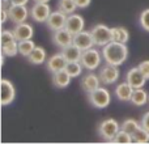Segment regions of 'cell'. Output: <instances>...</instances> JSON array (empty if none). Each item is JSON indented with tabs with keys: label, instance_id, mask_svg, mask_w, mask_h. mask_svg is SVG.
I'll use <instances>...</instances> for the list:
<instances>
[{
	"label": "cell",
	"instance_id": "obj_1",
	"mask_svg": "<svg viewBox=\"0 0 149 144\" xmlns=\"http://www.w3.org/2000/svg\"><path fill=\"white\" fill-rule=\"evenodd\" d=\"M128 47L126 43L116 41H111L107 45L102 47V57L103 60L109 64L113 66H122L126 63V60L128 59Z\"/></svg>",
	"mask_w": 149,
	"mask_h": 144
},
{
	"label": "cell",
	"instance_id": "obj_2",
	"mask_svg": "<svg viewBox=\"0 0 149 144\" xmlns=\"http://www.w3.org/2000/svg\"><path fill=\"white\" fill-rule=\"evenodd\" d=\"M103 60V57H102V51H100L98 49H88V50H84L82 51V55H81V64L84 66L85 70L88 71H95L101 67V63Z\"/></svg>",
	"mask_w": 149,
	"mask_h": 144
},
{
	"label": "cell",
	"instance_id": "obj_3",
	"mask_svg": "<svg viewBox=\"0 0 149 144\" xmlns=\"http://www.w3.org/2000/svg\"><path fill=\"white\" fill-rule=\"evenodd\" d=\"M88 100H89L90 105L94 106L95 109H105L110 105L111 94L109 89H106L105 87H100L93 92L88 93Z\"/></svg>",
	"mask_w": 149,
	"mask_h": 144
},
{
	"label": "cell",
	"instance_id": "obj_4",
	"mask_svg": "<svg viewBox=\"0 0 149 144\" xmlns=\"http://www.w3.org/2000/svg\"><path fill=\"white\" fill-rule=\"evenodd\" d=\"M120 126L114 118H107L98 124V134L106 142H113L115 135L119 132Z\"/></svg>",
	"mask_w": 149,
	"mask_h": 144
},
{
	"label": "cell",
	"instance_id": "obj_5",
	"mask_svg": "<svg viewBox=\"0 0 149 144\" xmlns=\"http://www.w3.org/2000/svg\"><path fill=\"white\" fill-rule=\"evenodd\" d=\"M90 31H92V36H93V39H94L95 46L103 47L105 45H107L109 42L113 41V31H111V28L103 25V24L95 25Z\"/></svg>",
	"mask_w": 149,
	"mask_h": 144
},
{
	"label": "cell",
	"instance_id": "obj_6",
	"mask_svg": "<svg viewBox=\"0 0 149 144\" xmlns=\"http://www.w3.org/2000/svg\"><path fill=\"white\" fill-rule=\"evenodd\" d=\"M98 75H100V79H101V81H102V84L111 85V84H115L119 80V77H120V71H119L118 66H113V64L106 63L103 67L100 68V73Z\"/></svg>",
	"mask_w": 149,
	"mask_h": 144
},
{
	"label": "cell",
	"instance_id": "obj_7",
	"mask_svg": "<svg viewBox=\"0 0 149 144\" xmlns=\"http://www.w3.org/2000/svg\"><path fill=\"white\" fill-rule=\"evenodd\" d=\"M51 15V8L49 3H36L30 9V17L36 22H46Z\"/></svg>",
	"mask_w": 149,
	"mask_h": 144
},
{
	"label": "cell",
	"instance_id": "obj_8",
	"mask_svg": "<svg viewBox=\"0 0 149 144\" xmlns=\"http://www.w3.org/2000/svg\"><path fill=\"white\" fill-rule=\"evenodd\" d=\"M9 13V20L15 24H21V22H26L30 10L26 8V5H18V4H12L8 9Z\"/></svg>",
	"mask_w": 149,
	"mask_h": 144
},
{
	"label": "cell",
	"instance_id": "obj_9",
	"mask_svg": "<svg viewBox=\"0 0 149 144\" xmlns=\"http://www.w3.org/2000/svg\"><path fill=\"white\" fill-rule=\"evenodd\" d=\"M0 87H1V105H10L16 98V88L13 82L8 79H1Z\"/></svg>",
	"mask_w": 149,
	"mask_h": 144
},
{
	"label": "cell",
	"instance_id": "obj_10",
	"mask_svg": "<svg viewBox=\"0 0 149 144\" xmlns=\"http://www.w3.org/2000/svg\"><path fill=\"white\" fill-rule=\"evenodd\" d=\"M52 42L59 49H64V47L73 43V34L70 30H67L65 28H62L59 30L54 31V34H52Z\"/></svg>",
	"mask_w": 149,
	"mask_h": 144
},
{
	"label": "cell",
	"instance_id": "obj_11",
	"mask_svg": "<svg viewBox=\"0 0 149 144\" xmlns=\"http://www.w3.org/2000/svg\"><path fill=\"white\" fill-rule=\"evenodd\" d=\"M67 17H68V15L63 13L62 10H59V9L55 10V12H51L50 17L47 18V21H46L47 28L51 31H56V30H59V29L64 28Z\"/></svg>",
	"mask_w": 149,
	"mask_h": 144
},
{
	"label": "cell",
	"instance_id": "obj_12",
	"mask_svg": "<svg viewBox=\"0 0 149 144\" xmlns=\"http://www.w3.org/2000/svg\"><path fill=\"white\" fill-rule=\"evenodd\" d=\"M68 60L67 58L64 57L63 52H58V54H54L46 60V68L49 70V72L51 73H55L58 71H62L65 68Z\"/></svg>",
	"mask_w": 149,
	"mask_h": 144
},
{
	"label": "cell",
	"instance_id": "obj_13",
	"mask_svg": "<svg viewBox=\"0 0 149 144\" xmlns=\"http://www.w3.org/2000/svg\"><path fill=\"white\" fill-rule=\"evenodd\" d=\"M126 81L131 85L134 89L136 88H143L147 82V79L143 75V72L140 71L139 67H134L131 70H128V72L126 73Z\"/></svg>",
	"mask_w": 149,
	"mask_h": 144
},
{
	"label": "cell",
	"instance_id": "obj_14",
	"mask_svg": "<svg viewBox=\"0 0 149 144\" xmlns=\"http://www.w3.org/2000/svg\"><path fill=\"white\" fill-rule=\"evenodd\" d=\"M64 28L67 29V30H70L73 36L74 34H77V33H80V31H82L84 30V28H85L84 17H82L81 15H77V13L68 15Z\"/></svg>",
	"mask_w": 149,
	"mask_h": 144
},
{
	"label": "cell",
	"instance_id": "obj_15",
	"mask_svg": "<svg viewBox=\"0 0 149 144\" xmlns=\"http://www.w3.org/2000/svg\"><path fill=\"white\" fill-rule=\"evenodd\" d=\"M73 43L76 45V46H79L82 51L88 50V49H92V47L95 46L94 39H93V36H92V31H86V30H82V31H80V33L74 34Z\"/></svg>",
	"mask_w": 149,
	"mask_h": 144
},
{
	"label": "cell",
	"instance_id": "obj_16",
	"mask_svg": "<svg viewBox=\"0 0 149 144\" xmlns=\"http://www.w3.org/2000/svg\"><path fill=\"white\" fill-rule=\"evenodd\" d=\"M101 79L100 75H95L93 71H89V73L84 75L81 79V88L86 93H90L93 90H95L97 88L101 87Z\"/></svg>",
	"mask_w": 149,
	"mask_h": 144
},
{
	"label": "cell",
	"instance_id": "obj_17",
	"mask_svg": "<svg viewBox=\"0 0 149 144\" xmlns=\"http://www.w3.org/2000/svg\"><path fill=\"white\" fill-rule=\"evenodd\" d=\"M13 33H15L17 41H24V39H31L34 36V29L30 24L28 22H21L16 24L13 28Z\"/></svg>",
	"mask_w": 149,
	"mask_h": 144
},
{
	"label": "cell",
	"instance_id": "obj_18",
	"mask_svg": "<svg viewBox=\"0 0 149 144\" xmlns=\"http://www.w3.org/2000/svg\"><path fill=\"white\" fill-rule=\"evenodd\" d=\"M132 93H134V88H132L127 81L120 82V84H118L115 88V97L118 98L119 101H122V102L131 101Z\"/></svg>",
	"mask_w": 149,
	"mask_h": 144
},
{
	"label": "cell",
	"instance_id": "obj_19",
	"mask_svg": "<svg viewBox=\"0 0 149 144\" xmlns=\"http://www.w3.org/2000/svg\"><path fill=\"white\" fill-rule=\"evenodd\" d=\"M71 80H72V77L70 76V73L65 70L58 71L55 73H52V84L56 88H59V89L67 88L71 84Z\"/></svg>",
	"mask_w": 149,
	"mask_h": 144
},
{
	"label": "cell",
	"instance_id": "obj_20",
	"mask_svg": "<svg viewBox=\"0 0 149 144\" xmlns=\"http://www.w3.org/2000/svg\"><path fill=\"white\" fill-rule=\"evenodd\" d=\"M130 102L135 106H144L147 102H149V94L148 92L144 89V88H136L134 89V93H132V97Z\"/></svg>",
	"mask_w": 149,
	"mask_h": 144
},
{
	"label": "cell",
	"instance_id": "obj_21",
	"mask_svg": "<svg viewBox=\"0 0 149 144\" xmlns=\"http://www.w3.org/2000/svg\"><path fill=\"white\" fill-rule=\"evenodd\" d=\"M28 60L31 63V64H43L47 60V54H46V50L43 49L42 46H36V49L31 51V54L28 57Z\"/></svg>",
	"mask_w": 149,
	"mask_h": 144
},
{
	"label": "cell",
	"instance_id": "obj_22",
	"mask_svg": "<svg viewBox=\"0 0 149 144\" xmlns=\"http://www.w3.org/2000/svg\"><path fill=\"white\" fill-rule=\"evenodd\" d=\"M62 52L64 54V57L67 58L68 62H80V60H81L82 50L80 49L79 46H76L74 43L62 49Z\"/></svg>",
	"mask_w": 149,
	"mask_h": 144
},
{
	"label": "cell",
	"instance_id": "obj_23",
	"mask_svg": "<svg viewBox=\"0 0 149 144\" xmlns=\"http://www.w3.org/2000/svg\"><path fill=\"white\" fill-rule=\"evenodd\" d=\"M111 31H113V41L122 42V43H127L130 41V31L123 26L111 28Z\"/></svg>",
	"mask_w": 149,
	"mask_h": 144
},
{
	"label": "cell",
	"instance_id": "obj_24",
	"mask_svg": "<svg viewBox=\"0 0 149 144\" xmlns=\"http://www.w3.org/2000/svg\"><path fill=\"white\" fill-rule=\"evenodd\" d=\"M37 45L34 43L33 39H24V41H18V52H20L22 57L28 58L31 54L34 49H36Z\"/></svg>",
	"mask_w": 149,
	"mask_h": 144
},
{
	"label": "cell",
	"instance_id": "obj_25",
	"mask_svg": "<svg viewBox=\"0 0 149 144\" xmlns=\"http://www.w3.org/2000/svg\"><path fill=\"white\" fill-rule=\"evenodd\" d=\"M1 54H4L5 57L8 58H13L16 57L18 52V41H12L9 43H5V45H1Z\"/></svg>",
	"mask_w": 149,
	"mask_h": 144
},
{
	"label": "cell",
	"instance_id": "obj_26",
	"mask_svg": "<svg viewBox=\"0 0 149 144\" xmlns=\"http://www.w3.org/2000/svg\"><path fill=\"white\" fill-rule=\"evenodd\" d=\"M64 70L67 71L68 73H70V76L73 79V77L81 76L82 70H85V68H84V66L81 64V62H68Z\"/></svg>",
	"mask_w": 149,
	"mask_h": 144
},
{
	"label": "cell",
	"instance_id": "obj_27",
	"mask_svg": "<svg viewBox=\"0 0 149 144\" xmlns=\"http://www.w3.org/2000/svg\"><path fill=\"white\" fill-rule=\"evenodd\" d=\"M58 9L62 10L65 15H72L77 9V5L74 0H59L58 3Z\"/></svg>",
	"mask_w": 149,
	"mask_h": 144
},
{
	"label": "cell",
	"instance_id": "obj_28",
	"mask_svg": "<svg viewBox=\"0 0 149 144\" xmlns=\"http://www.w3.org/2000/svg\"><path fill=\"white\" fill-rule=\"evenodd\" d=\"M132 140H134V143H139V144L149 143V131L147 129H144L143 126H140L132 134Z\"/></svg>",
	"mask_w": 149,
	"mask_h": 144
},
{
	"label": "cell",
	"instance_id": "obj_29",
	"mask_svg": "<svg viewBox=\"0 0 149 144\" xmlns=\"http://www.w3.org/2000/svg\"><path fill=\"white\" fill-rule=\"evenodd\" d=\"M141 126V123L140 122H137L136 119H134V118H128V119H126V121L123 122V123L120 124V129L122 130H124L126 132H128V134H134L135 131H136L139 127Z\"/></svg>",
	"mask_w": 149,
	"mask_h": 144
},
{
	"label": "cell",
	"instance_id": "obj_30",
	"mask_svg": "<svg viewBox=\"0 0 149 144\" xmlns=\"http://www.w3.org/2000/svg\"><path fill=\"white\" fill-rule=\"evenodd\" d=\"M111 143H118V144H130V143H134V140H132V135L128 134V132H126L124 130H119V132L115 135V138H114V140Z\"/></svg>",
	"mask_w": 149,
	"mask_h": 144
},
{
	"label": "cell",
	"instance_id": "obj_31",
	"mask_svg": "<svg viewBox=\"0 0 149 144\" xmlns=\"http://www.w3.org/2000/svg\"><path fill=\"white\" fill-rule=\"evenodd\" d=\"M139 25L141 26L143 30L149 33V8L144 9L139 16Z\"/></svg>",
	"mask_w": 149,
	"mask_h": 144
},
{
	"label": "cell",
	"instance_id": "obj_32",
	"mask_svg": "<svg viewBox=\"0 0 149 144\" xmlns=\"http://www.w3.org/2000/svg\"><path fill=\"white\" fill-rule=\"evenodd\" d=\"M137 67H139L140 71L143 72V75L145 76V79L149 80V60H143Z\"/></svg>",
	"mask_w": 149,
	"mask_h": 144
},
{
	"label": "cell",
	"instance_id": "obj_33",
	"mask_svg": "<svg viewBox=\"0 0 149 144\" xmlns=\"http://www.w3.org/2000/svg\"><path fill=\"white\" fill-rule=\"evenodd\" d=\"M74 1H76L77 8H80V9H85V8H88L90 5L92 0H74Z\"/></svg>",
	"mask_w": 149,
	"mask_h": 144
},
{
	"label": "cell",
	"instance_id": "obj_34",
	"mask_svg": "<svg viewBox=\"0 0 149 144\" xmlns=\"http://www.w3.org/2000/svg\"><path fill=\"white\" fill-rule=\"evenodd\" d=\"M140 123H141V126L144 127V129H147L149 131V111L144 114V115L141 117V121H140Z\"/></svg>",
	"mask_w": 149,
	"mask_h": 144
},
{
	"label": "cell",
	"instance_id": "obj_35",
	"mask_svg": "<svg viewBox=\"0 0 149 144\" xmlns=\"http://www.w3.org/2000/svg\"><path fill=\"white\" fill-rule=\"evenodd\" d=\"M9 18V13H8V9H3L1 8V24H5L7 20Z\"/></svg>",
	"mask_w": 149,
	"mask_h": 144
},
{
	"label": "cell",
	"instance_id": "obj_36",
	"mask_svg": "<svg viewBox=\"0 0 149 144\" xmlns=\"http://www.w3.org/2000/svg\"><path fill=\"white\" fill-rule=\"evenodd\" d=\"M10 4H18V5H26L29 0H8Z\"/></svg>",
	"mask_w": 149,
	"mask_h": 144
},
{
	"label": "cell",
	"instance_id": "obj_37",
	"mask_svg": "<svg viewBox=\"0 0 149 144\" xmlns=\"http://www.w3.org/2000/svg\"><path fill=\"white\" fill-rule=\"evenodd\" d=\"M34 3H50V0H34Z\"/></svg>",
	"mask_w": 149,
	"mask_h": 144
}]
</instances>
